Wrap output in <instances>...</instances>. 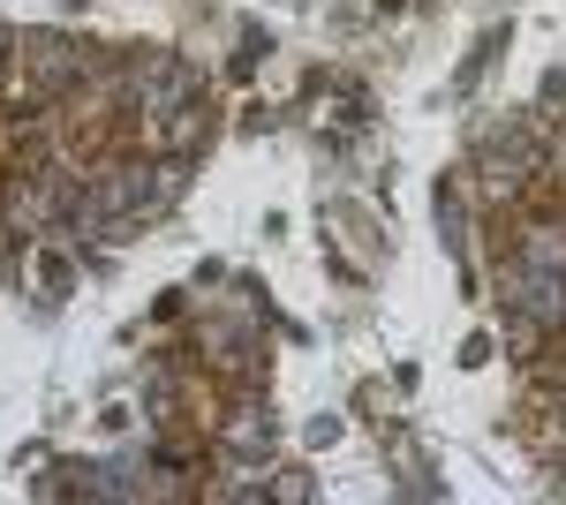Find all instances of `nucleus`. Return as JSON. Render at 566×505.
I'll use <instances>...</instances> for the list:
<instances>
[{
	"label": "nucleus",
	"instance_id": "f257e3e1",
	"mask_svg": "<svg viewBox=\"0 0 566 505\" xmlns=\"http://www.w3.org/2000/svg\"><path fill=\"white\" fill-rule=\"evenodd\" d=\"M536 181H544V136H536L528 122L483 128V144H476V181H469L483 204H522Z\"/></svg>",
	"mask_w": 566,
	"mask_h": 505
},
{
	"label": "nucleus",
	"instance_id": "f03ea898",
	"mask_svg": "<svg viewBox=\"0 0 566 505\" xmlns=\"http://www.w3.org/2000/svg\"><path fill=\"white\" fill-rule=\"evenodd\" d=\"M84 76H91V53L76 39H61V31H23L15 39V84H23L31 106H61Z\"/></svg>",
	"mask_w": 566,
	"mask_h": 505
},
{
	"label": "nucleus",
	"instance_id": "7ed1b4c3",
	"mask_svg": "<svg viewBox=\"0 0 566 505\" xmlns=\"http://www.w3.org/2000/svg\"><path fill=\"white\" fill-rule=\"evenodd\" d=\"M272 438H280V430H272V408H264V400H242L234 415L212 422L219 461H264V453H272Z\"/></svg>",
	"mask_w": 566,
	"mask_h": 505
},
{
	"label": "nucleus",
	"instance_id": "20e7f679",
	"mask_svg": "<svg viewBox=\"0 0 566 505\" xmlns=\"http://www.w3.org/2000/svg\"><path fill=\"white\" fill-rule=\"evenodd\" d=\"M144 128V144L151 151H167V159H197L205 151V136H212V114H205V98H189V106H175V114H151Z\"/></svg>",
	"mask_w": 566,
	"mask_h": 505
}]
</instances>
